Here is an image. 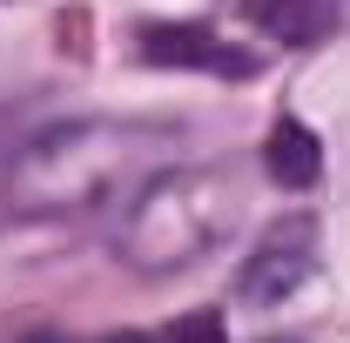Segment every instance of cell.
<instances>
[{"label": "cell", "instance_id": "277c9868", "mask_svg": "<svg viewBox=\"0 0 350 343\" xmlns=\"http://www.w3.org/2000/svg\"><path fill=\"white\" fill-rule=\"evenodd\" d=\"M142 61H155V68H202V74H256V54L229 47L202 20H155V27H142Z\"/></svg>", "mask_w": 350, "mask_h": 343}, {"label": "cell", "instance_id": "6da1fadb", "mask_svg": "<svg viewBox=\"0 0 350 343\" xmlns=\"http://www.w3.org/2000/svg\"><path fill=\"white\" fill-rule=\"evenodd\" d=\"M175 135L155 122H68V128L34 135L14 155V202L21 209H94L122 189H142L148 175H162V148Z\"/></svg>", "mask_w": 350, "mask_h": 343}, {"label": "cell", "instance_id": "7a4b0ae2", "mask_svg": "<svg viewBox=\"0 0 350 343\" xmlns=\"http://www.w3.org/2000/svg\"><path fill=\"white\" fill-rule=\"evenodd\" d=\"M236 215H243V195L222 169H162L129 195L115 249L142 276H175V269H196L202 256H216Z\"/></svg>", "mask_w": 350, "mask_h": 343}, {"label": "cell", "instance_id": "52a82bcc", "mask_svg": "<svg viewBox=\"0 0 350 343\" xmlns=\"http://www.w3.org/2000/svg\"><path fill=\"white\" fill-rule=\"evenodd\" d=\"M169 343H229V323H222V310H189L169 330Z\"/></svg>", "mask_w": 350, "mask_h": 343}, {"label": "cell", "instance_id": "5b68a950", "mask_svg": "<svg viewBox=\"0 0 350 343\" xmlns=\"http://www.w3.org/2000/svg\"><path fill=\"white\" fill-rule=\"evenodd\" d=\"M256 20L283 47H317L323 34H337L344 0H256Z\"/></svg>", "mask_w": 350, "mask_h": 343}, {"label": "cell", "instance_id": "8992f818", "mask_svg": "<svg viewBox=\"0 0 350 343\" xmlns=\"http://www.w3.org/2000/svg\"><path fill=\"white\" fill-rule=\"evenodd\" d=\"M262 162H269V175H276L283 189H310V182L323 175V148H317V135H310L297 115H283V122L269 128V148H262Z\"/></svg>", "mask_w": 350, "mask_h": 343}, {"label": "cell", "instance_id": "3957f363", "mask_svg": "<svg viewBox=\"0 0 350 343\" xmlns=\"http://www.w3.org/2000/svg\"><path fill=\"white\" fill-rule=\"evenodd\" d=\"M310 262H317V222L310 215H283L276 229H262V243L243 256L236 297L250 303V310H269V303H283L310 276Z\"/></svg>", "mask_w": 350, "mask_h": 343}, {"label": "cell", "instance_id": "ba28073f", "mask_svg": "<svg viewBox=\"0 0 350 343\" xmlns=\"http://www.w3.org/2000/svg\"><path fill=\"white\" fill-rule=\"evenodd\" d=\"M34 122H27V115H21V108H0V162H14V155H21V148H27V141H34Z\"/></svg>", "mask_w": 350, "mask_h": 343}]
</instances>
